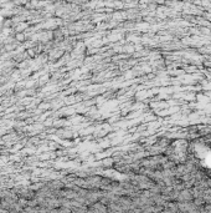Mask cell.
Instances as JSON below:
<instances>
[{
  "label": "cell",
  "instance_id": "obj_1",
  "mask_svg": "<svg viewBox=\"0 0 211 213\" xmlns=\"http://www.w3.org/2000/svg\"><path fill=\"white\" fill-rule=\"evenodd\" d=\"M15 39L17 40V41H24L25 39H26V36H25V34H22V32H20V34H16V36H15Z\"/></svg>",
  "mask_w": 211,
  "mask_h": 213
}]
</instances>
